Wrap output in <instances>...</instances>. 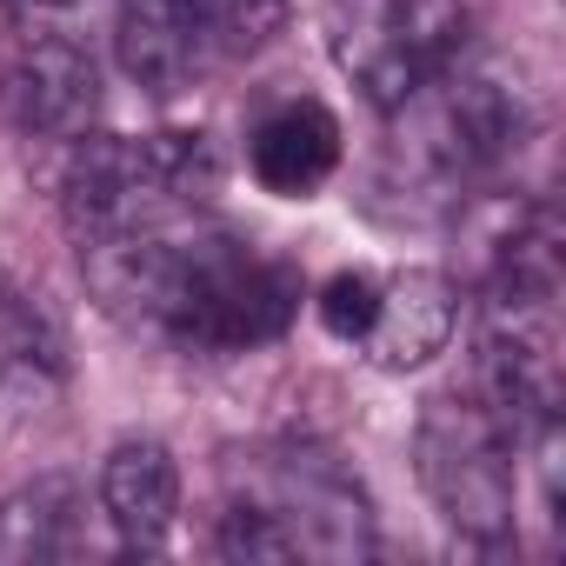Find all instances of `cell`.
<instances>
[{
    "mask_svg": "<svg viewBox=\"0 0 566 566\" xmlns=\"http://www.w3.org/2000/svg\"><path fill=\"white\" fill-rule=\"evenodd\" d=\"M301 314V273L287 260H266L233 233H187L167 301V340L200 354L266 347Z\"/></svg>",
    "mask_w": 566,
    "mask_h": 566,
    "instance_id": "obj_1",
    "label": "cell"
},
{
    "mask_svg": "<svg viewBox=\"0 0 566 566\" xmlns=\"http://www.w3.org/2000/svg\"><path fill=\"white\" fill-rule=\"evenodd\" d=\"M513 440L500 433V420L480 400H433L420 433H413V460H420V486L440 506V520L467 539H506L513 533V467H506Z\"/></svg>",
    "mask_w": 566,
    "mask_h": 566,
    "instance_id": "obj_2",
    "label": "cell"
},
{
    "mask_svg": "<svg viewBox=\"0 0 566 566\" xmlns=\"http://www.w3.org/2000/svg\"><path fill=\"white\" fill-rule=\"evenodd\" d=\"M0 114L21 140L61 147L101 127V67L74 34H14L0 67Z\"/></svg>",
    "mask_w": 566,
    "mask_h": 566,
    "instance_id": "obj_3",
    "label": "cell"
},
{
    "mask_svg": "<svg viewBox=\"0 0 566 566\" xmlns=\"http://www.w3.org/2000/svg\"><path fill=\"white\" fill-rule=\"evenodd\" d=\"M54 193H61V213H67L74 240L120 233V227H147L167 207V193L154 187L147 134H101V127L81 134V140H61Z\"/></svg>",
    "mask_w": 566,
    "mask_h": 566,
    "instance_id": "obj_4",
    "label": "cell"
},
{
    "mask_svg": "<svg viewBox=\"0 0 566 566\" xmlns=\"http://www.w3.org/2000/svg\"><path fill=\"white\" fill-rule=\"evenodd\" d=\"M321 41L380 114L413 107V94L427 87L407 48V0H321Z\"/></svg>",
    "mask_w": 566,
    "mask_h": 566,
    "instance_id": "obj_5",
    "label": "cell"
},
{
    "mask_svg": "<svg viewBox=\"0 0 566 566\" xmlns=\"http://www.w3.org/2000/svg\"><path fill=\"white\" fill-rule=\"evenodd\" d=\"M174 266H180V240L147 227H120V233H94L81 240V273L87 294L107 321L160 334L167 327V301H174Z\"/></svg>",
    "mask_w": 566,
    "mask_h": 566,
    "instance_id": "obj_6",
    "label": "cell"
},
{
    "mask_svg": "<svg viewBox=\"0 0 566 566\" xmlns=\"http://www.w3.org/2000/svg\"><path fill=\"white\" fill-rule=\"evenodd\" d=\"M526 134V101L520 87H506L500 74H480V67H447L440 74V101H433V134H427V154L440 174H480L493 160H506Z\"/></svg>",
    "mask_w": 566,
    "mask_h": 566,
    "instance_id": "obj_7",
    "label": "cell"
},
{
    "mask_svg": "<svg viewBox=\"0 0 566 566\" xmlns=\"http://www.w3.org/2000/svg\"><path fill=\"white\" fill-rule=\"evenodd\" d=\"M67 387V334L41 294L0 280V427L41 420Z\"/></svg>",
    "mask_w": 566,
    "mask_h": 566,
    "instance_id": "obj_8",
    "label": "cell"
},
{
    "mask_svg": "<svg viewBox=\"0 0 566 566\" xmlns=\"http://www.w3.org/2000/svg\"><path fill=\"white\" fill-rule=\"evenodd\" d=\"M453 321H460V287L433 266H407L380 280V307H374V327L360 334V354L380 374H420L433 354H447Z\"/></svg>",
    "mask_w": 566,
    "mask_h": 566,
    "instance_id": "obj_9",
    "label": "cell"
},
{
    "mask_svg": "<svg viewBox=\"0 0 566 566\" xmlns=\"http://www.w3.org/2000/svg\"><path fill=\"white\" fill-rule=\"evenodd\" d=\"M247 160H253V180L280 200H307L334 180L340 167V120L321 107V101H280L273 114L253 120L247 134Z\"/></svg>",
    "mask_w": 566,
    "mask_h": 566,
    "instance_id": "obj_10",
    "label": "cell"
},
{
    "mask_svg": "<svg viewBox=\"0 0 566 566\" xmlns=\"http://www.w3.org/2000/svg\"><path fill=\"white\" fill-rule=\"evenodd\" d=\"M101 506L120 546L154 553L180 520V467L160 440H120L101 467Z\"/></svg>",
    "mask_w": 566,
    "mask_h": 566,
    "instance_id": "obj_11",
    "label": "cell"
},
{
    "mask_svg": "<svg viewBox=\"0 0 566 566\" xmlns=\"http://www.w3.org/2000/svg\"><path fill=\"white\" fill-rule=\"evenodd\" d=\"M120 67L134 87L147 94H180L200 67L207 48V21H200V0H120Z\"/></svg>",
    "mask_w": 566,
    "mask_h": 566,
    "instance_id": "obj_12",
    "label": "cell"
},
{
    "mask_svg": "<svg viewBox=\"0 0 566 566\" xmlns=\"http://www.w3.org/2000/svg\"><path fill=\"white\" fill-rule=\"evenodd\" d=\"M301 546L307 553H327V559H360L374 553V513H367V493L334 467V460H301L287 467V506Z\"/></svg>",
    "mask_w": 566,
    "mask_h": 566,
    "instance_id": "obj_13",
    "label": "cell"
},
{
    "mask_svg": "<svg viewBox=\"0 0 566 566\" xmlns=\"http://www.w3.org/2000/svg\"><path fill=\"white\" fill-rule=\"evenodd\" d=\"M67 520H74V486L67 480H34L21 493L0 500V559H48L67 546Z\"/></svg>",
    "mask_w": 566,
    "mask_h": 566,
    "instance_id": "obj_14",
    "label": "cell"
},
{
    "mask_svg": "<svg viewBox=\"0 0 566 566\" xmlns=\"http://www.w3.org/2000/svg\"><path fill=\"white\" fill-rule=\"evenodd\" d=\"M147 160H154V187L167 193V207L207 200V193L220 187V147H213V134H200V127L147 134Z\"/></svg>",
    "mask_w": 566,
    "mask_h": 566,
    "instance_id": "obj_15",
    "label": "cell"
},
{
    "mask_svg": "<svg viewBox=\"0 0 566 566\" xmlns=\"http://www.w3.org/2000/svg\"><path fill=\"white\" fill-rule=\"evenodd\" d=\"M467 41H473V8L467 0H407V48H413L420 74H427V87L447 67H460Z\"/></svg>",
    "mask_w": 566,
    "mask_h": 566,
    "instance_id": "obj_16",
    "label": "cell"
},
{
    "mask_svg": "<svg viewBox=\"0 0 566 566\" xmlns=\"http://www.w3.org/2000/svg\"><path fill=\"white\" fill-rule=\"evenodd\" d=\"M220 559H247V566H280V559H301V533L287 513H273V506H233L213 533Z\"/></svg>",
    "mask_w": 566,
    "mask_h": 566,
    "instance_id": "obj_17",
    "label": "cell"
},
{
    "mask_svg": "<svg viewBox=\"0 0 566 566\" xmlns=\"http://www.w3.org/2000/svg\"><path fill=\"white\" fill-rule=\"evenodd\" d=\"M294 0H200L207 41H220L227 54H260L280 28H287Z\"/></svg>",
    "mask_w": 566,
    "mask_h": 566,
    "instance_id": "obj_18",
    "label": "cell"
},
{
    "mask_svg": "<svg viewBox=\"0 0 566 566\" xmlns=\"http://www.w3.org/2000/svg\"><path fill=\"white\" fill-rule=\"evenodd\" d=\"M374 307H380V280H374V273H334L327 287H321V301H314L321 327H327L334 340H354V347H360V334L374 327Z\"/></svg>",
    "mask_w": 566,
    "mask_h": 566,
    "instance_id": "obj_19",
    "label": "cell"
},
{
    "mask_svg": "<svg viewBox=\"0 0 566 566\" xmlns=\"http://www.w3.org/2000/svg\"><path fill=\"white\" fill-rule=\"evenodd\" d=\"M0 8H8L14 34H74L94 0H0Z\"/></svg>",
    "mask_w": 566,
    "mask_h": 566,
    "instance_id": "obj_20",
    "label": "cell"
}]
</instances>
